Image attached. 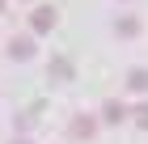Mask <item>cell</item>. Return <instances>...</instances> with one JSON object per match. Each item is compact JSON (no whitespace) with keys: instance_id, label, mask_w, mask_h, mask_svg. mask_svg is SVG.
Returning a JSON list of instances; mask_svg holds the SVG:
<instances>
[{"instance_id":"1","label":"cell","mask_w":148,"mask_h":144,"mask_svg":"<svg viewBox=\"0 0 148 144\" xmlns=\"http://www.w3.org/2000/svg\"><path fill=\"white\" fill-rule=\"evenodd\" d=\"M97 114H72V123H68V136L72 140H93L97 136Z\"/></svg>"},{"instance_id":"2","label":"cell","mask_w":148,"mask_h":144,"mask_svg":"<svg viewBox=\"0 0 148 144\" xmlns=\"http://www.w3.org/2000/svg\"><path fill=\"white\" fill-rule=\"evenodd\" d=\"M55 21H59V13L51 9V4H38V9L30 13V30H34V34H51Z\"/></svg>"},{"instance_id":"3","label":"cell","mask_w":148,"mask_h":144,"mask_svg":"<svg viewBox=\"0 0 148 144\" xmlns=\"http://www.w3.org/2000/svg\"><path fill=\"white\" fill-rule=\"evenodd\" d=\"M72 72H76V68H72V59H68V55H55L51 64H47V81H51V85H68Z\"/></svg>"},{"instance_id":"4","label":"cell","mask_w":148,"mask_h":144,"mask_svg":"<svg viewBox=\"0 0 148 144\" xmlns=\"http://www.w3.org/2000/svg\"><path fill=\"white\" fill-rule=\"evenodd\" d=\"M97 119H102V123H110V127H119L123 119H131V110H127L119 98H106V102H102V114H97Z\"/></svg>"},{"instance_id":"5","label":"cell","mask_w":148,"mask_h":144,"mask_svg":"<svg viewBox=\"0 0 148 144\" xmlns=\"http://www.w3.org/2000/svg\"><path fill=\"white\" fill-rule=\"evenodd\" d=\"M4 51H9V59H30L34 55V38H30V34H13Z\"/></svg>"},{"instance_id":"6","label":"cell","mask_w":148,"mask_h":144,"mask_svg":"<svg viewBox=\"0 0 148 144\" xmlns=\"http://www.w3.org/2000/svg\"><path fill=\"white\" fill-rule=\"evenodd\" d=\"M127 89L131 93H148V68H131L127 72Z\"/></svg>"},{"instance_id":"7","label":"cell","mask_w":148,"mask_h":144,"mask_svg":"<svg viewBox=\"0 0 148 144\" xmlns=\"http://www.w3.org/2000/svg\"><path fill=\"white\" fill-rule=\"evenodd\" d=\"M114 30L123 34V38H136V34H140V17H119V21H114Z\"/></svg>"},{"instance_id":"8","label":"cell","mask_w":148,"mask_h":144,"mask_svg":"<svg viewBox=\"0 0 148 144\" xmlns=\"http://www.w3.org/2000/svg\"><path fill=\"white\" fill-rule=\"evenodd\" d=\"M131 119H136V127H148V102H140L136 110H131Z\"/></svg>"},{"instance_id":"9","label":"cell","mask_w":148,"mask_h":144,"mask_svg":"<svg viewBox=\"0 0 148 144\" xmlns=\"http://www.w3.org/2000/svg\"><path fill=\"white\" fill-rule=\"evenodd\" d=\"M4 4H9V0H0V17H4Z\"/></svg>"},{"instance_id":"10","label":"cell","mask_w":148,"mask_h":144,"mask_svg":"<svg viewBox=\"0 0 148 144\" xmlns=\"http://www.w3.org/2000/svg\"><path fill=\"white\" fill-rule=\"evenodd\" d=\"M13 144H30V140H25V136H21V140H13Z\"/></svg>"}]
</instances>
